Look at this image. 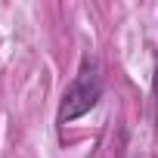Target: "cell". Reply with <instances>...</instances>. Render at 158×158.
Segmentation results:
<instances>
[{"instance_id": "obj_1", "label": "cell", "mask_w": 158, "mask_h": 158, "mask_svg": "<svg viewBox=\"0 0 158 158\" xmlns=\"http://www.w3.org/2000/svg\"><path fill=\"white\" fill-rule=\"evenodd\" d=\"M99 96H102V77H99L96 65L84 62L81 74H77L74 81L68 84V90H65V96H62V106H59V124H68V121H74V118L87 115V112L99 102Z\"/></svg>"}]
</instances>
